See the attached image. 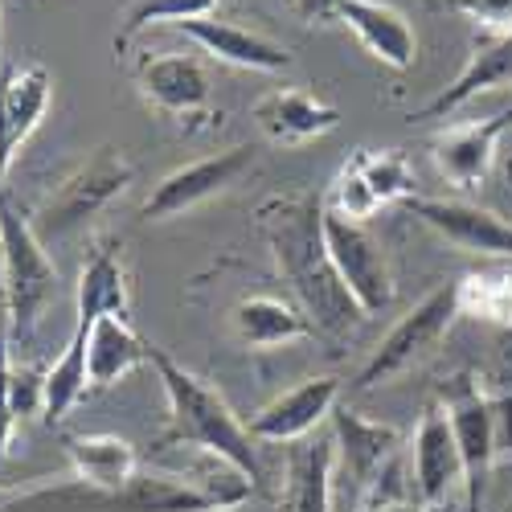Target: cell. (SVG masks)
I'll list each match as a JSON object with an SVG mask.
<instances>
[{
    "mask_svg": "<svg viewBox=\"0 0 512 512\" xmlns=\"http://www.w3.org/2000/svg\"><path fill=\"white\" fill-rule=\"evenodd\" d=\"M66 459L74 467V480L91 484L95 492H107V496H123L132 488V480L144 472L140 451L119 435H70Z\"/></svg>",
    "mask_w": 512,
    "mask_h": 512,
    "instance_id": "cell-20",
    "label": "cell"
},
{
    "mask_svg": "<svg viewBox=\"0 0 512 512\" xmlns=\"http://www.w3.org/2000/svg\"><path fill=\"white\" fill-rule=\"evenodd\" d=\"M234 332L250 349H279L291 340L312 336V320L300 312V304H287L279 295H246L234 304Z\"/></svg>",
    "mask_w": 512,
    "mask_h": 512,
    "instance_id": "cell-25",
    "label": "cell"
},
{
    "mask_svg": "<svg viewBox=\"0 0 512 512\" xmlns=\"http://www.w3.org/2000/svg\"><path fill=\"white\" fill-rule=\"evenodd\" d=\"M127 308H132V287H127L123 246L95 242L78 271V320L95 324L99 316H127Z\"/></svg>",
    "mask_w": 512,
    "mask_h": 512,
    "instance_id": "cell-22",
    "label": "cell"
},
{
    "mask_svg": "<svg viewBox=\"0 0 512 512\" xmlns=\"http://www.w3.org/2000/svg\"><path fill=\"white\" fill-rule=\"evenodd\" d=\"M443 406H447L451 431L459 443V459H463V512H484L488 476H492V463L500 455L496 406H492V398H484V390L476 386L472 373L455 377L443 390Z\"/></svg>",
    "mask_w": 512,
    "mask_h": 512,
    "instance_id": "cell-7",
    "label": "cell"
},
{
    "mask_svg": "<svg viewBox=\"0 0 512 512\" xmlns=\"http://www.w3.org/2000/svg\"><path fill=\"white\" fill-rule=\"evenodd\" d=\"M13 332H9V316L0 312V463L9 459V443H13Z\"/></svg>",
    "mask_w": 512,
    "mask_h": 512,
    "instance_id": "cell-29",
    "label": "cell"
},
{
    "mask_svg": "<svg viewBox=\"0 0 512 512\" xmlns=\"http://www.w3.org/2000/svg\"><path fill=\"white\" fill-rule=\"evenodd\" d=\"M54 103V78L41 62L25 66H0V111H5V127L13 148H21L46 119Z\"/></svg>",
    "mask_w": 512,
    "mask_h": 512,
    "instance_id": "cell-24",
    "label": "cell"
},
{
    "mask_svg": "<svg viewBox=\"0 0 512 512\" xmlns=\"http://www.w3.org/2000/svg\"><path fill=\"white\" fill-rule=\"evenodd\" d=\"M410 197H418V181H414V168L398 148H361L353 152L324 197V205L332 213L349 222H369L377 209L386 205H406Z\"/></svg>",
    "mask_w": 512,
    "mask_h": 512,
    "instance_id": "cell-6",
    "label": "cell"
},
{
    "mask_svg": "<svg viewBox=\"0 0 512 512\" xmlns=\"http://www.w3.org/2000/svg\"><path fill=\"white\" fill-rule=\"evenodd\" d=\"M185 37H193L197 46L218 58L226 66H242V70H263V74H279L291 66V50L279 46V41L250 33L234 21H218V17H197V21H181L177 25Z\"/></svg>",
    "mask_w": 512,
    "mask_h": 512,
    "instance_id": "cell-19",
    "label": "cell"
},
{
    "mask_svg": "<svg viewBox=\"0 0 512 512\" xmlns=\"http://www.w3.org/2000/svg\"><path fill=\"white\" fill-rule=\"evenodd\" d=\"M324 242L332 254V267L340 271L345 287L353 291V300L365 308V316L386 312L394 304L398 287H394L390 259H386V250L377 246V238L361 222L340 218V213H332L324 205Z\"/></svg>",
    "mask_w": 512,
    "mask_h": 512,
    "instance_id": "cell-8",
    "label": "cell"
},
{
    "mask_svg": "<svg viewBox=\"0 0 512 512\" xmlns=\"http://www.w3.org/2000/svg\"><path fill=\"white\" fill-rule=\"evenodd\" d=\"M259 230L271 246L279 275L291 283L300 312L324 336H349L365 324V308L353 300L324 242V197L279 193L259 205Z\"/></svg>",
    "mask_w": 512,
    "mask_h": 512,
    "instance_id": "cell-1",
    "label": "cell"
},
{
    "mask_svg": "<svg viewBox=\"0 0 512 512\" xmlns=\"http://www.w3.org/2000/svg\"><path fill=\"white\" fill-rule=\"evenodd\" d=\"M340 25H349L365 54H373L390 70H410L418 62V33L386 0H345L340 5Z\"/></svg>",
    "mask_w": 512,
    "mask_h": 512,
    "instance_id": "cell-18",
    "label": "cell"
},
{
    "mask_svg": "<svg viewBox=\"0 0 512 512\" xmlns=\"http://www.w3.org/2000/svg\"><path fill=\"white\" fill-rule=\"evenodd\" d=\"M5 300H9V287H5V254H0V312H5Z\"/></svg>",
    "mask_w": 512,
    "mask_h": 512,
    "instance_id": "cell-34",
    "label": "cell"
},
{
    "mask_svg": "<svg viewBox=\"0 0 512 512\" xmlns=\"http://www.w3.org/2000/svg\"><path fill=\"white\" fill-rule=\"evenodd\" d=\"M136 181V164L127 160L119 148H99L82 160L74 173L50 193V201L37 213V238L41 242H58L66 234H74L78 226H87L95 213H103L115 197H123Z\"/></svg>",
    "mask_w": 512,
    "mask_h": 512,
    "instance_id": "cell-4",
    "label": "cell"
},
{
    "mask_svg": "<svg viewBox=\"0 0 512 512\" xmlns=\"http://www.w3.org/2000/svg\"><path fill=\"white\" fill-rule=\"evenodd\" d=\"M148 340L127 324V316H99L87 336V381L91 390H111L119 377L148 365Z\"/></svg>",
    "mask_w": 512,
    "mask_h": 512,
    "instance_id": "cell-23",
    "label": "cell"
},
{
    "mask_svg": "<svg viewBox=\"0 0 512 512\" xmlns=\"http://www.w3.org/2000/svg\"><path fill=\"white\" fill-rule=\"evenodd\" d=\"M250 115H254V123H259V132L271 144H283V148L312 144L340 123V111L332 103H324V99H316L312 91H300V87L267 91L259 103L250 107Z\"/></svg>",
    "mask_w": 512,
    "mask_h": 512,
    "instance_id": "cell-16",
    "label": "cell"
},
{
    "mask_svg": "<svg viewBox=\"0 0 512 512\" xmlns=\"http://www.w3.org/2000/svg\"><path fill=\"white\" fill-rule=\"evenodd\" d=\"M463 488V459L451 431V418L443 402H431L418 418L414 431V492L426 508L447 500L451 488Z\"/></svg>",
    "mask_w": 512,
    "mask_h": 512,
    "instance_id": "cell-15",
    "label": "cell"
},
{
    "mask_svg": "<svg viewBox=\"0 0 512 512\" xmlns=\"http://www.w3.org/2000/svg\"><path fill=\"white\" fill-rule=\"evenodd\" d=\"M148 365L156 369L164 398H168V426L160 435V447H185L197 455H213V459L238 467V472L259 488L263 484L259 451H254L246 422L230 410V402L156 345L148 349Z\"/></svg>",
    "mask_w": 512,
    "mask_h": 512,
    "instance_id": "cell-2",
    "label": "cell"
},
{
    "mask_svg": "<svg viewBox=\"0 0 512 512\" xmlns=\"http://www.w3.org/2000/svg\"><path fill=\"white\" fill-rule=\"evenodd\" d=\"M0 254H5V287H9V300H5L9 332H13V345L17 340L25 345L58 295V267L50 259L46 242L37 238L33 222L21 218L5 201V193H0Z\"/></svg>",
    "mask_w": 512,
    "mask_h": 512,
    "instance_id": "cell-3",
    "label": "cell"
},
{
    "mask_svg": "<svg viewBox=\"0 0 512 512\" xmlns=\"http://www.w3.org/2000/svg\"><path fill=\"white\" fill-rule=\"evenodd\" d=\"M13 492H17V488H0V504H5V500H9Z\"/></svg>",
    "mask_w": 512,
    "mask_h": 512,
    "instance_id": "cell-35",
    "label": "cell"
},
{
    "mask_svg": "<svg viewBox=\"0 0 512 512\" xmlns=\"http://www.w3.org/2000/svg\"><path fill=\"white\" fill-rule=\"evenodd\" d=\"M508 127H512V111H500V115L472 119V123H459V127L439 132L431 144V160L439 168V177L459 193L480 189V181L492 173L496 148H500Z\"/></svg>",
    "mask_w": 512,
    "mask_h": 512,
    "instance_id": "cell-14",
    "label": "cell"
},
{
    "mask_svg": "<svg viewBox=\"0 0 512 512\" xmlns=\"http://www.w3.org/2000/svg\"><path fill=\"white\" fill-rule=\"evenodd\" d=\"M0 66H5V33H0Z\"/></svg>",
    "mask_w": 512,
    "mask_h": 512,
    "instance_id": "cell-36",
    "label": "cell"
},
{
    "mask_svg": "<svg viewBox=\"0 0 512 512\" xmlns=\"http://www.w3.org/2000/svg\"><path fill=\"white\" fill-rule=\"evenodd\" d=\"M132 74L140 99L168 119H197L209 111V70L193 54H144Z\"/></svg>",
    "mask_w": 512,
    "mask_h": 512,
    "instance_id": "cell-12",
    "label": "cell"
},
{
    "mask_svg": "<svg viewBox=\"0 0 512 512\" xmlns=\"http://www.w3.org/2000/svg\"><path fill=\"white\" fill-rule=\"evenodd\" d=\"M213 9H218V0H136L123 13V25L115 33V54L132 46L148 25H181V21L213 17Z\"/></svg>",
    "mask_w": 512,
    "mask_h": 512,
    "instance_id": "cell-27",
    "label": "cell"
},
{
    "mask_svg": "<svg viewBox=\"0 0 512 512\" xmlns=\"http://www.w3.org/2000/svg\"><path fill=\"white\" fill-rule=\"evenodd\" d=\"M406 209L422 226H431L451 246L480 254V259H512V222L500 213L472 205V201H447V197H410Z\"/></svg>",
    "mask_w": 512,
    "mask_h": 512,
    "instance_id": "cell-11",
    "label": "cell"
},
{
    "mask_svg": "<svg viewBox=\"0 0 512 512\" xmlns=\"http://www.w3.org/2000/svg\"><path fill=\"white\" fill-rule=\"evenodd\" d=\"M41 394H46V369L13 365V414L17 418L41 414Z\"/></svg>",
    "mask_w": 512,
    "mask_h": 512,
    "instance_id": "cell-30",
    "label": "cell"
},
{
    "mask_svg": "<svg viewBox=\"0 0 512 512\" xmlns=\"http://www.w3.org/2000/svg\"><path fill=\"white\" fill-rule=\"evenodd\" d=\"M332 439H336V455L345 463L349 488L357 492V500H369L386 476V467L394 463L398 447H402V431L390 422H377L357 414L353 406H336L332 410Z\"/></svg>",
    "mask_w": 512,
    "mask_h": 512,
    "instance_id": "cell-10",
    "label": "cell"
},
{
    "mask_svg": "<svg viewBox=\"0 0 512 512\" xmlns=\"http://www.w3.org/2000/svg\"><path fill=\"white\" fill-rule=\"evenodd\" d=\"M451 5L472 17L484 33H508L512 29V0H451Z\"/></svg>",
    "mask_w": 512,
    "mask_h": 512,
    "instance_id": "cell-31",
    "label": "cell"
},
{
    "mask_svg": "<svg viewBox=\"0 0 512 512\" xmlns=\"http://www.w3.org/2000/svg\"><path fill=\"white\" fill-rule=\"evenodd\" d=\"M340 5L345 0H291V13L304 25H332L340 21Z\"/></svg>",
    "mask_w": 512,
    "mask_h": 512,
    "instance_id": "cell-32",
    "label": "cell"
},
{
    "mask_svg": "<svg viewBox=\"0 0 512 512\" xmlns=\"http://www.w3.org/2000/svg\"><path fill=\"white\" fill-rule=\"evenodd\" d=\"M365 512H431V508H426L422 500H369L365 504Z\"/></svg>",
    "mask_w": 512,
    "mask_h": 512,
    "instance_id": "cell-33",
    "label": "cell"
},
{
    "mask_svg": "<svg viewBox=\"0 0 512 512\" xmlns=\"http://www.w3.org/2000/svg\"><path fill=\"white\" fill-rule=\"evenodd\" d=\"M254 164V152L250 148H226L218 156H205V160H193L177 173H168L152 193L148 201L140 205V218L144 222H168V218H181V213L222 197L226 189H234Z\"/></svg>",
    "mask_w": 512,
    "mask_h": 512,
    "instance_id": "cell-9",
    "label": "cell"
},
{
    "mask_svg": "<svg viewBox=\"0 0 512 512\" xmlns=\"http://www.w3.org/2000/svg\"><path fill=\"white\" fill-rule=\"evenodd\" d=\"M476 386L492 402H512V324L508 328H496L492 353H488L484 369L476 373Z\"/></svg>",
    "mask_w": 512,
    "mask_h": 512,
    "instance_id": "cell-28",
    "label": "cell"
},
{
    "mask_svg": "<svg viewBox=\"0 0 512 512\" xmlns=\"http://www.w3.org/2000/svg\"><path fill=\"white\" fill-rule=\"evenodd\" d=\"M332 467L336 439H300L287 455V480L279 508L283 512H332Z\"/></svg>",
    "mask_w": 512,
    "mask_h": 512,
    "instance_id": "cell-21",
    "label": "cell"
},
{
    "mask_svg": "<svg viewBox=\"0 0 512 512\" xmlns=\"http://www.w3.org/2000/svg\"><path fill=\"white\" fill-rule=\"evenodd\" d=\"M504 87H512V29L508 33H492L484 46H476V54L467 58V66L455 74L451 87H443L431 103L418 107L410 119H447L472 99H480L488 91H504Z\"/></svg>",
    "mask_w": 512,
    "mask_h": 512,
    "instance_id": "cell-17",
    "label": "cell"
},
{
    "mask_svg": "<svg viewBox=\"0 0 512 512\" xmlns=\"http://www.w3.org/2000/svg\"><path fill=\"white\" fill-rule=\"evenodd\" d=\"M336 402H340V377L320 373V377H308L300 386L283 390L275 402H267L246 422V431L254 443H283V447L300 443L336 410Z\"/></svg>",
    "mask_w": 512,
    "mask_h": 512,
    "instance_id": "cell-13",
    "label": "cell"
},
{
    "mask_svg": "<svg viewBox=\"0 0 512 512\" xmlns=\"http://www.w3.org/2000/svg\"><path fill=\"white\" fill-rule=\"evenodd\" d=\"M459 320V279L455 283H439L431 295H422V300L386 332V340L373 349V357L365 361V369L349 381L353 394H365L381 381H390L394 373L410 369L426 349L435 345V340L447 336V328Z\"/></svg>",
    "mask_w": 512,
    "mask_h": 512,
    "instance_id": "cell-5",
    "label": "cell"
},
{
    "mask_svg": "<svg viewBox=\"0 0 512 512\" xmlns=\"http://www.w3.org/2000/svg\"><path fill=\"white\" fill-rule=\"evenodd\" d=\"M459 316H472L480 324L508 328L512 324V271L480 267L459 279Z\"/></svg>",
    "mask_w": 512,
    "mask_h": 512,
    "instance_id": "cell-26",
    "label": "cell"
}]
</instances>
